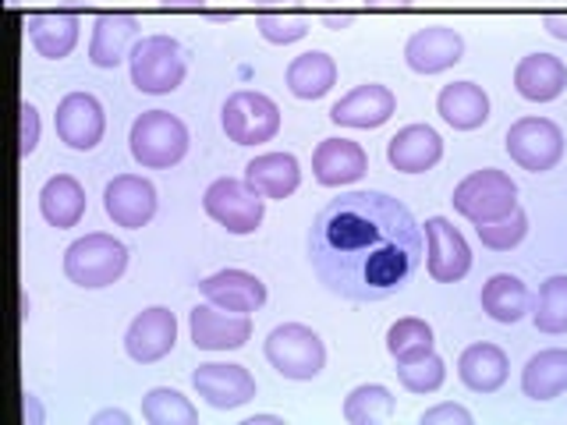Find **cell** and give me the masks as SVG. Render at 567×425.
<instances>
[{
  "mask_svg": "<svg viewBox=\"0 0 567 425\" xmlns=\"http://www.w3.org/2000/svg\"><path fill=\"white\" fill-rule=\"evenodd\" d=\"M425 230L386 191L330 199L309 227V262L319 283L354 305L398 294L425 256Z\"/></svg>",
  "mask_w": 567,
  "mask_h": 425,
  "instance_id": "6da1fadb",
  "label": "cell"
},
{
  "mask_svg": "<svg viewBox=\"0 0 567 425\" xmlns=\"http://www.w3.org/2000/svg\"><path fill=\"white\" fill-rule=\"evenodd\" d=\"M128 270V248L114 235L93 230L64 248V277L82 291H103Z\"/></svg>",
  "mask_w": 567,
  "mask_h": 425,
  "instance_id": "7a4b0ae2",
  "label": "cell"
},
{
  "mask_svg": "<svg viewBox=\"0 0 567 425\" xmlns=\"http://www.w3.org/2000/svg\"><path fill=\"white\" fill-rule=\"evenodd\" d=\"M262 354L277 376L291 383H309L327 369V344L306 323H280L270 330L262 344Z\"/></svg>",
  "mask_w": 567,
  "mask_h": 425,
  "instance_id": "3957f363",
  "label": "cell"
},
{
  "mask_svg": "<svg viewBox=\"0 0 567 425\" xmlns=\"http://www.w3.org/2000/svg\"><path fill=\"white\" fill-rule=\"evenodd\" d=\"M188 128L185 121L171 111H146L138 114L128 135V149L142 170H171L188 153Z\"/></svg>",
  "mask_w": 567,
  "mask_h": 425,
  "instance_id": "277c9868",
  "label": "cell"
},
{
  "mask_svg": "<svg viewBox=\"0 0 567 425\" xmlns=\"http://www.w3.org/2000/svg\"><path fill=\"white\" fill-rule=\"evenodd\" d=\"M132 85L142 96H167L188 75V58L171 35H142L128 53Z\"/></svg>",
  "mask_w": 567,
  "mask_h": 425,
  "instance_id": "5b68a950",
  "label": "cell"
},
{
  "mask_svg": "<svg viewBox=\"0 0 567 425\" xmlns=\"http://www.w3.org/2000/svg\"><path fill=\"white\" fill-rule=\"evenodd\" d=\"M451 206L475 227L493 224V220L507 217L511 209H518V185L511 182V174L496 170V167L472 170L465 182L454 185Z\"/></svg>",
  "mask_w": 567,
  "mask_h": 425,
  "instance_id": "8992f818",
  "label": "cell"
},
{
  "mask_svg": "<svg viewBox=\"0 0 567 425\" xmlns=\"http://www.w3.org/2000/svg\"><path fill=\"white\" fill-rule=\"evenodd\" d=\"M203 209L213 224H220L227 235L245 238L256 235L262 217H266V195H259L241 177H217L203 191Z\"/></svg>",
  "mask_w": 567,
  "mask_h": 425,
  "instance_id": "52a82bcc",
  "label": "cell"
},
{
  "mask_svg": "<svg viewBox=\"0 0 567 425\" xmlns=\"http://www.w3.org/2000/svg\"><path fill=\"white\" fill-rule=\"evenodd\" d=\"M220 124L235 146H262V142H274L280 132V106L266 93H256V89H238V93L224 100Z\"/></svg>",
  "mask_w": 567,
  "mask_h": 425,
  "instance_id": "ba28073f",
  "label": "cell"
},
{
  "mask_svg": "<svg viewBox=\"0 0 567 425\" xmlns=\"http://www.w3.org/2000/svg\"><path fill=\"white\" fill-rule=\"evenodd\" d=\"M507 156L528 174H546L560 164L564 156V132L549 117H522L507 128Z\"/></svg>",
  "mask_w": 567,
  "mask_h": 425,
  "instance_id": "9c48e42d",
  "label": "cell"
},
{
  "mask_svg": "<svg viewBox=\"0 0 567 425\" xmlns=\"http://www.w3.org/2000/svg\"><path fill=\"white\" fill-rule=\"evenodd\" d=\"M192 386L217 412H235L256 401V376L235 362H203L192 372Z\"/></svg>",
  "mask_w": 567,
  "mask_h": 425,
  "instance_id": "30bf717a",
  "label": "cell"
},
{
  "mask_svg": "<svg viewBox=\"0 0 567 425\" xmlns=\"http://www.w3.org/2000/svg\"><path fill=\"white\" fill-rule=\"evenodd\" d=\"M425 270L440 283H457L472 270V248L447 217L425 220Z\"/></svg>",
  "mask_w": 567,
  "mask_h": 425,
  "instance_id": "8fae6325",
  "label": "cell"
},
{
  "mask_svg": "<svg viewBox=\"0 0 567 425\" xmlns=\"http://www.w3.org/2000/svg\"><path fill=\"white\" fill-rule=\"evenodd\" d=\"M53 128H58V138L64 142L68 149H75V153L96 149L103 142V132H106L103 103L93 93H68L58 103Z\"/></svg>",
  "mask_w": 567,
  "mask_h": 425,
  "instance_id": "7c38bea8",
  "label": "cell"
},
{
  "mask_svg": "<svg viewBox=\"0 0 567 425\" xmlns=\"http://www.w3.org/2000/svg\"><path fill=\"white\" fill-rule=\"evenodd\" d=\"M192 344L199 351H238L252 341V315L227 312L213 301L195 305L188 315Z\"/></svg>",
  "mask_w": 567,
  "mask_h": 425,
  "instance_id": "4fadbf2b",
  "label": "cell"
},
{
  "mask_svg": "<svg viewBox=\"0 0 567 425\" xmlns=\"http://www.w3.org/2000/svg\"><path fill=\"white\" fill-rule=\"evenodd\" d=\"M174 344H177V319L164 305L142 309L132 319L128 333H124V354H128L135 365H153L159 359H167Z\"/></svg>",
  "mask_w": 567,
  "mask_h": 425,
  "instance_id": "5bb4252c",
  "label": "cell"
},
{
  "mask_svg": "<svg viewBox=\"0 0 567 425\" xmlns=\"http://www.w3.org/2000/svg\"><path fill=\"white\" fill-rule=\"evenodd\" d=\"M103 209L114 220V227L142 230L156 217V188L142 174H117L103 188Z\"/></svg>",
  "mask_w": 567,
  "mask_h": 425,
  "instance_id": "9a60e30c",
  "label": "cell"
},
{
  "mask_svg": "<svg viewBox=\"0 0 567 425\" xmlns=\"http://www.w3.org/2000/svg\"><path fill=\"white\" fill-rule=\"evenodd\" d=\"M394 111H398V96L380 82H365L354 85L348 96H341L330 106V121L341 124V128L372 132L394 117Z\"/></svg>",
  "mask_w": 567,
  "mask_h": 425,
  "instance_id": "2e32d148",
  "label": "cell"
},
{
  "mask_svg": "<svg viewBox=\"0 0 567 425\" xmlns=\"http://www.w3.org/2000/svg\"><path fill=\"white\" fill-rule=\"evenodd\" d=\"M465 58V40L451 25H430L412 32V40L404 43V64L415 75H440V71L454 68Z\"/></svg>",
  "mask_w": 567,
  "mask_h": 425,
  "instance_id": "e0dca14e",
  "label": "cell"
},
{
  "mask_svg": "<svg viewBox=\"0 0 567 425\" xmlns=\"http://www.w3.org/2000/svg\"><path fill=\"white\" fill-rule=\"evenodd\" d=\"M369 170V156L351 138H323L312 149V177L323 188H344L362 182Z\"/></svg>",
  "mask_w": 567,
  "mask_h": 425,
  "instance_id": "ac0fdd59",
  "label": "cell"
},
{
  "mask_svg": "<svg viewBox=\"0 0 567 425\" xmlns=\"http://www.w3.org/2000/svg\"><path fill=\"white\" fill-rule=\"evenodd\" d=\"M443 159V138L430 124H404L386 142V164L398 174H425Z\"/></svg>",
  "mask_w": 567,
  "mask_h": 425,
  "instance_id": "d6986e66",
  "label": "cell"
},
{
  "mask_svg": "<svg viewBox=\"0 0 567 425\" xmlns=\"http://www.w3.org/2000/svg\"><path fill=\"white\" fill-rule=\"evenodd\" d=\"M199 291L206 301H213V305H220L227 312H238V315H252L266 305V283L248 270L209 273L199 283Z\"/></svg>",
  "mask_w": 567,
  "mask_h": 425,
  "instance_id": "ffe728a7",
  "label": "cell"
},
{
  "mask_svg": "<svg viewBox=\"0 0 567 425\" xmlns=\"http://www.w3.org/2000/svg\"><path fill=\"white\" fill-rule=\"evenodd\" d=\"M25 32L32 50L47 61H64L79 46L82 18L71 11H35L25 18Z\"/></svg>",
  "mask_w": 567,
  "mask_h": 425,
  "instance_id": "44dd1931",
  "label": "cell"
},
{
  "mask_svg": "<svg viewBox=\"0 0 567 425\" xmlns=\"http://www.w3.org/2000/svg\"><path fill=\"white\" fill-rule=\"evenodd\" d=\"M567 89V64L557 53L536 50L514 68V93L528 103H549Z\"/></svg>",
  "mask_w": 567,
  "mask_h": 425,
  "instance_id": "7402d4cb",
  "label": "cell"
},
{
  "mask_svg": "<svg viewBox=\"0 0 567 425\" xmlns=\"http://www.w3.org/2000/svg\"><path fill=\"white\" fill-rule=\"evenodd\" d=\"M138 43V18L128 11H106L93 22L89 40V61L96 68H117Z\"/></svg>",
  "mask_w": 567,
  "mask_h": 425,
  "instance_id": "603a6c76",
  "label": "cell"
},
{
  "mask_svg": "<svg viewBox=\"0 0 567 425\" xmlns=\"http://www.w3.org/2000/svg\"><path fill=\"white\" fill-rule=\"evenodd\" d=\"M511 362L504 348H496L489 341L468 344L457 359V380L465 383L472 394H496L507 383Z\"/></svg>",
  "mask_w": 567,
  "mask_h": 425,
  "instance_id": "cb8c5ba5",
  "label": "cell"
},
{
  "mask_svg": "<svg viewBox=\"0 0 567 425\" xmlns=\"http://www.w3.org/2000/svg\"><path fill=\"white\" fill-rule=\"evenodd\" d=\"M436 114L451 124L454 132H475L489 121V96L475 82H451L440 89Z\"/></svg>",
  "mask_w": 567,
  "mask_h": 425,
  "instance_id": "d4e9b609",
  "label": "cell"
},
{
  "mask_svg": "<svg viewBox=\"0 0 567 425\" xmlns=\"http://www.w3.org/2000/svg\"><path fill=\"white\" fill-rule=\"evenodd\" d=\"M245 182L266 199H288L301 185V164L295 153H259L256 159H248Z\"/></svg>",
  "mask_w": 567,
  "mask_h": 425,
  "instance_id": "484cf974",
  "label": "cell"
},
{
  "mask_svg": "<svg viewBox=\"0 0 567 425\" xmlns=\"http://www.w3.org/2000/svg\"><path fill=\"white\" fill-rule=\"evenodd\" d=\"M288 93L298 100H323L337 85V61L327 50H306L288 64Z\"/></svg>",
  "mask_w": 567,
  "mask_h": 425,
  "instance_id": "4316f807",
  "label": "cell"
},
{
  "mask_svg": "<svg viewBox=\"0 0 567 425\" xmlns=\"http://www.w3.org/2000/svg\"><path fill=\"white\" fill-rule=\"evenodd\" d=\"M567 390V348L532 354L522 369V394L528 401H554Z\"/></svg>",
  "mask_w": 567,
  "mask_h": 425,
  "instance_id": "83f0119b",
  "label": "cell"
},
{
  "mask_svg": "<svg viewBox=\"0 0 567 425\" xmlns=\"http://www.w3.org/2000/svg\"><path fill=\"white\" fill-rule=\"evenodd\" d=\"M478 301H483V312L493 319V323H504V326L518 323V319H525L532 309V294L525 288V280L514 273H493L483 283Z\"/></svg>",
  "mask_w": 567,
  "mask_h": 425,
  "instance_id": "f1b7e54d",
  "label": "cell"
},
{
  "mask_svg": "<svg viewBox=\"0 0 567 425\" xmlns=\"http://www.w3.org/2000/svg\"><path fill=\"white\" fill-rule=\"evenodd\" d=\"M40 212L58 230L75 227L85 217V188L71 174H53L40 188Z\"/></svg>",
  "mask_w": 567,
  "mask_h": 425,
  "instance_id": "f546056e",
  "label": "cell"
},
{
  "mask_svg": "<svg viewBox=\"0 0 567 425\" xmlns=\"http://www.w3.org/2000/svg\"><path fill=\"white\" fill-rule=\"evenodd\" d=\"M433 326L419 315H404L386 330V351L398 365L419 362L425 354H433Z\"/></svg>",
  "mask_w": 567,
  "mask_h": 425,
  "instance_id": "4dcf8cb0",
  "label": "cell"
},
{
  "mask_svg": "<svg viewBox=\"0 0 567 425\" xmlns=\"http://www.w3.org/2000/svg\"><path fill=\"white\" fill-rule=\"evenodd\" d=\"M394 394L383 383H362L344 397V422L351 425H380L394 418Z\"/></svg>",
  "mask_w": 567,
  "mask_h": 425,
  "instance_id": "1f68e13d",
  "label": "cell"
},
{
  "mask_svg": "<svg viewBox=\"0 0 567 425\" xmlns=\"http://www.w3.org/2000/svg\"><path fill=\"white\" fill-rule=\"evenodd\" d=\"M142 418L150 425H195L199 412L195 404L174 386H153L146 397H142Z\"/></svg>",
  "mask_w": 567,
  "mask_h": 425,
  "instance_id": "d6a6232c",
  "label": "cell"
},
{
  "mask_svg": "<svg viewBox=\"0 0 567 425\" xmlns=\"http://www.w3.org/2000/svg\"><path fill=\"white\" fill-rule=\"evenodd\" d=\"M532 319L543 333H567V273L539 283V298L532 305Z\"/></svg>",
  "mask_w": 567,
  "mask_h": 425,
  "instance_id": "836d02e7",
  "label": "cell"
},
{
  "mask_svg": "<svg viewBox=\"0 0 567 425\" xmlns=\"http://www.w3.org/2000/svg\"><path fill=\"white\" fill-rule=\"evenodd\" d=\"M478 241H483L489 252H511V248H518L528 235V217L525 209H511L507 217L493 220V224H478Z\"/></svg>",
  "mask_w": 567,
  "mask_h": 425,
  "instance_id": "e575fe53",
  "label": "cell"
},
{
  "mask_svg": "<svg viewBox=\"0 0 567 425\" xmlns=\"http://www.w3.org/2000/svg\"><path fill=\"white\" fill-rule=\"evenodd\" d=\"M256 29L266 43H274V46H291L298 40H306L312 22L306 14H284V11H262L256 14Z\"/></svg>",
  "mask_w": 567,
  "mask_h": 425,
  "instance_id": "d590c367",
  "label": "cell"
},
{
  "mask_svg": "<svg viewBox=\"0 0 567 425\" xmlns=\"http://www.w3.org/2000/svg\"><path fill=\"white\" fill-rule=\"evenodd\" d=\"M398 380L408 394L425 397V394H436V390L443 386V380H447V365H443L440 354H425V359H419V362L398 365Z\"/></svg>",
  "mask_w": 567,
  "mask_h": 425,
  "instance_id": "8d00e7d4",
  "label": "cell"
},
{
  "mask_svg": "<svg viewBox=\"0 0 567 425\" xmlns=\"http://www.w3.org/2000/svg\"><path fill=\"white\" fill-rule=\"evenodd\" d=\"M40 135H43V124H40V111L25 100L22 103V135H18V156L29 159L40 146Z\"/></svg>",
  "mask_w": 567,
  "mask_h": 425,
  "instance_id": "74e56055",
  "label": "cell"
},
{
  "mask_svg": "<svg viewBox=\"0 0 567 425\" xmlns=\"http://www.w3.org/2000/svg\"><path fill=\"white\" fill-rule=\"evenodd\" d=\"M422 425H472V412L461 404H436L430 412H422Z\"/></svg>",
  "mask_w": 567,
  "mask_h": 425,
  "instance_id": "f35d334b",
  "label": "cell"
},
{
  "mask_svg": "<svg viewBox=\"0 0 567 425\" xmlns=\"http://www.w3.org/2000/svg\"><path fill=\"white\" fill-rule=\"evenodd\" d=\"M93 425H132V415L124 407H103L93 415Z\"/></svg>",
  "mask_w": 567,
  "mask_h": 425,
  "instance_id": "ab89813d",
  "label": "cell"
},
{
  "mask_svg": "<svg viewBox=\"0 0 567 425\" xmlns=\"http://www.w3.org/2000/svg\"><path fill=\"white\" fill-rule=\"evenodd\" d=\"M543 25H546L549 35H554V40H564L567 43V14H546Z\"/></svg>",
  "mask_w": 567,
  "mask_h": 425,
  "instance_id": "60d3db41",
  "label": "cell"
},
{
  "mask_svg": "<svg viewBox=\"0 0 567 425\" xmlns=\"http://www.w3.org/2000/svg\"><path fill=\"white\" fill-rule=\"evenodd\" d=\"M25 422H29V425H40V422H43L40 401H35L32 394H25Z\"/></svg>",
  "mask_w": 567,
  "mask_h": 425,
  "instance_id": "b9f144b4",
  "label": "cell"
},
{
  "mask_svg": "<svg viewBox=\"0 0 567 425\" xmlns=\"http://www.w3.org/2000/svg\"><path fill=\"white\" fill-rule=\"evenodd\" d=\"M206 0H164L167 11H199Z\"/></svg>",
  "mask_w": 567,
  "mask_h": 425,
  "instance_id": "7bdbcfd3",
  "label": "cell"
},
{
  "mask_svg": "<svg viewBox=\"0 0 567 425\" xmlns=\"http://www.w3.org/2000/svg\"><path fill=\"white\" fill-rule=\"evenodd\" d=\"M245 425H284L280 415H252V418H245Z\"/></svg>",
  "mask_w": 567,
  "mask_h": 425,
  "instance_id": "ee69618b",
  "label": "cell"
},
{
  "mask_svg": "<svg viewBox=\"0 0 567 425\" xmlns=\"http://www.w3.org/2000/svg\"><path fill=\"white\" fill-rule=\"evenodd\" d=\"M369 8H408L412 0H365Z\"/></svg>",
  "mask_w": 567,
  "mask_h": 425,
  "instance_id": "f6af8a7d",
  "label": "cell"
},
{
  "mask_svg": "<svg viewBox=\"0 0 567 425\" xmlns=\"http://www.w3.org/2000/svg\"><path fill=\"white\" fill-rule=\"evenodd\" d=\"M348 22H351L348 14H327V25H330V29H341V25H348Z\"/></svg>",
  "mask_w": 567,
  "mask_h": 425,
  "instance_id": "bcb514c9",
  "label": "cell"
},
{
  "mask_svg": "<svg viewBox=\"0 0 567 425\" xmlns=\"http://www.w3.org/2000/svg\"><path fill=\"white\" fill-rule=\"evenodd\" d=\"M248 4H284V0H248Z\"/></svg>",
  "mask_w": 567,
  "mask_h": 425,
  "instance_id": "7dc6e473",
  "label": "cell"
},
{
  "mask_svg": "<svg viewBox=\"0 0 567 425\" xmlns=\"http://www.w3.org/2000/svg\"><path fill=\"white\" fill-rule=\"evenodd\" d=\"M330 4H337V0H330Z\"/></svg>",
  "mask_w": 567,
  "mask_h": 425,
  "instance_id": "c3c4849f",
  "label": "cell"
}]
</instances>
